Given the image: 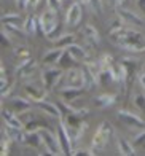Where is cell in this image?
Listing matches in <instances>:
<instances>
[{
    "label": "cell",
    "mask_w": 145,
    "mask_h": 156,
    "mask_svg": "<svg viewBox=\"0 0 145 156\" xmlns=\"http://www.w3.org/2000/svg\"><path fill=\"white\" fill-rule=\"evenodd\" d=\"M110 38L117 46L129 53H145V37L129 26H123L110 32Z\"/></svg>",
    "instance_id": "1"
},
{
    "label": "cell",
    "mask_w": 145,
    "mask_h": 156,
    "mask_svg": "<svg viewBox=\"0 0 145 156\" xmlns=\"http://www.w3.org/2000/svg\"><path fill=\"white\" fill-rule=\"evenodd\" d=\"M112 134H113L112 124L108 123V121H102V123L97 126V129H96V132H94V136H92L91 150L94 153L102 151L104 148H105V145L108 144V139L112 137Z\"/></svg>",
    "instance_id": "2"
},
{
    "label": "cell",
    "mask_w": 145,
    "mask_h": 156,
    "mask_svg": "<svg viewBox=\"0 0 145 156\" xmlns=\"http://www.w3.org/2000/svg\"><path fill=\"white\" fill-rule=\"evenodd\" d=\"M56 88H85V76H83V69H67L66 73H62L59 83Z\"/></svg>",
    "instance_id": "3"
},
{
    "label": "cell",
    "mask_w": 145,
    "mask_h": 156,
    "mask_svg": "<svg viewBox=\"0 0 145 156\" xmlns=\"http://www.w3.org/2000/svg\"><path fill=\"white\" fill-rule=\"evenodd\" d=\"M57 13L53 11L51 8H48L38 16V30H42L45 35H49L54 29H57Z\"/></svg>",
    "instance_id": "4"
},
{
    "label": "cell",
    "mask_w": 145,
    "mask_h": 156,
    "mask_svg": "<svg viewBox=\"0 0 145 156\" xmlns=\"http://www.w3.org/2000/svg\"><path fill=\"white\" fill-rule=\"evenodd\" d=\"M38 132H40V136H42L43 145L46 147V150H48L49 154H61V153H62L59 139L54 137V134H53L51 131H48L46 127H43V129H40Z\"/></svg>",
    "instance_id": "5"
},
{
    "label": "cell",
    "mask_w": 145,
    "mask_h": 156,
    "mask_svg": "<svg viewBox=\"0 0 145 156\" xmlns=\"http://www.w3.org/2000/svg\"><path fill=\"white\" fill-rule=\"evenodd\" d=\"M62 76V72L61 69H57L54 66H49V67H45L42 70V83L45 84L46 89H51L53 86L56 88V84L59 83Z\"/></svg>",
    "instance_id": "6"
},
{
    "label": "cell",
    "mask_w": 145,
    "mask_h": 156,
    "mask_svg": "<svg viewBox=\"0 0 145 156\" xmlns=\"http://www.w3.org/2000/svg\"><path fill=\"white\" fill-rule=\"evenodd\" d=\"M57 139H59V144H61V150L62 154H72L74 153V142H72V137L66 127V123L61 119V124L57 127Z\"/></svg>",
    "instance_id": "7"
},
{
    "label": "cell",
    "mask_w": 145,
    "mask_h": 156,
    "mask_svg": "<svg viewBox=\"0 0 145 156\" xmlns=\"http://www.w3.org/2000/svg\"><path fill=\"white\" fill-rule=\"evenodd\" d=\"M24 93L27 94V97L34 102H40V101H45V96H46V88L45 84H38V83H26L24 84Z\"/></svg>",
    "instance_id": "8"
},
{
    "label": "cell",
    "mask_w": 145,
    "mask_h": 156,
    "mask_svg": "<svg viewBox=\"0 0 145 156\" xmlns=\"http://www.w3.org/2000/svg\"><path fill=\"white\" fill-rule=\"evenodd\" d=\"M82 16H83L82 3L74 2V3H72L69 8H67V13H66V24L70 26V27H75L80 21H82Z\"/></svg>",
    "instance_id": "9"
},
{
    "label": "cell",
    "mask_w": 145,
    "mask_h": 156,
    "mask_svg": "<svg viewBox=\"0 0 145 156\" xmlns=\"http://www.w3.org/2000/svg\"><path fill=\"white\" fill-rule=\"evenodd\" d=\"M118 118L121 119L126 126H131V127H145V121L132 112H128V110H118Z\"/></svg>",
    "instance_id": "10"
},
{
    "label": "cell",
    "mask_w": 145,
    "mask_h": 156,
    "mask_svg": "<svg viewBox=\"0 0 145 156\" xmlns=\"http://www.w3.org/2000/svg\"><path fill=\"white\" fill-rule=\"evenodd\" d=\"M35 70H37V61L27 58L24 61H21L16 67V78H26L31 76Z\"/></svg>",
    "instance_id": "11"
},
{
    "label": "cell",
    "mask_w": 145,
    "mask_h": 156,
    "mask_svg": "<svg viewBox=\"0 0 145 156\" xmlns=\"http://www.w3.org/2000/svg\"><path fill=\"white\" fill-rule=\"evenodd\" d=\"M117 13H118V16L125 21L126 24H131V26H143L145 24V19L140 18L139 15H136L134 11H128L125 8H121V6H118Z\"/></svg>",
    "instance_id": "12"
},
{
    "label": "cell",
    "mask_w": 145,
    "mask_h": 156,
    "mask_svg": "<svg viewBox=\"0 0 145 156\" xmlns=\"http://www.w3.org/2000/svg\"><path fill=\"white\" fill-rule=\"evenodd\" d=\"M121 67H123V72H125V80H126V88H129V84L132 83V75L137 69V61L131 59V58H123L121 59Z\"/></svg>",
    "instance_id": "13"
},
{
    "label": "cell",
    "mask_w": 145,
    "mask_h": 156,
    "mask_svg": "<svg viewBox=\"0 0 145 156\" xmlns=\"http://www.w3.org/2000/svg\"><path fill=\"white\" fill-rule=\"evenodd\" d=\"M3 136H6L11 142H18V144H24L26 142V134L23 132V127H14L6 123L3 126Z\"/></svg>",
    "instance_id": "14"
},
{
    "label": "cell",
    "mask_w": 145,
    "mask_h": 156,
    "mask_svg": "<svg viewBox=\"0 0 145 156\" xmlns=\"http://www.w3.org/2000/svg\"><path fill=\"white\" fill-rule=\"evenodd\" d=\"M35 105H37V107H38V108H40L43 113H46V115L62 119V112H61V108H59V105H54V104L48 102V101H40V102H35Z\"/></svg>",
    "instance_id": "15"
},
{
    "label": "cell",
    "mask_w": 145,
    "mask_h": 156,
    "mask_svg": "<svg viewBox=\"0 0 145 156\" xmlns=\"http://www.w3.org/2000/svg\"><path fill=\"white\" fill-rule=\"evenodd\" d=\"M82 35L89 41L91 45H94V46H97V45L100 43L99 32H97V29H96L92 24H85V26L82 27Z\"/></svg>",
    "instance_id": "16"
},
{
    "label": "cell",
    "mask_w": 145,
    "mask_h": 156,
    "mask_svg": "<svg viewBox=\"0 0 145 156\" xmlns=\"http://www.w3.org/2000/svg\"><path fill=\"white\" fill-rule=\"evenodd\" d=\"M32 102H34V101H31V99H23V97H13V99H11V107H13V110L16 112L18 115H21V113L27 112L29 108L32 107Z\"/></svg>",
    "instance_id": "17"
},
{
    "label": "cell",
    "mask_w": 145,
    "mask_h": 156,
    "mask_svg": "<svg viewBox=\"0 0 145 156\" xmlns=\"http://www.w3.org/2000/svg\"><path fill=\"white\" fill-rule=\"evenodd\" d=\"M131 142H128L125 137H118L117 139V148H118V153L123 154V156H134L136 154V150Z\"/></svg>",
    "instance_id": "18"
},
{
    "label": "cell",
    "mask_w": 145,
    "mask_h": 156,
    "mask_svg": "<svg viewBox=\"0 0 145 156\" xmlns=\"http://www.w3.org/2000/svg\"><path fill=\"white\" fill-rule=\"evenodd\" d=\"M115 101H117V96L105 93V94H99L96 99H94V104H96L99 108H107V107H112V105L115 104Z\"/></svg>",
    "instance_id": "19"
},
{
    "label": "cell",
    "mask_w": 145,
    "mask_h": 156,
    "mask_svg": "<svg viewBox=\"0 0 145 156\" xmlns=\"http://www.w3.org/2000/svg\"><path fill=\"white\" fill-rule=\"evenodd\" d=\"M2 118H3V121L6 124H10V126H14V127H24L23 121L16 116V113L14 112H10V110H6V108H2Z\"/></svg>",
    "instance_id": "20"
},
{
    "label": "cell",
    "mask_w": 145,
    "mask_h": 156,
    "mask_svg": "<svg viewBox=\"0 0 145 156\" xmlns=\"http://www.w3.org/2000/svg\"><path fill=\"white\" fill-rule=\"evenodd\" d=\"M82 93H83V88H61L59 89L61 97L64 99V101H67V102H70V101H74V99L80 97V94H82Z\"/></svg>",
    "instance_id": "21"
},
{
    "label": "cell",
    "mask_w": 145,
    "mask_h": 156,
    "mask_svg": "<svg viewBox=\"0 0 145 156\" xmlns=\"http://www.w3.org/2000/svg\"><path fill=\"white\" fill-rule=\"evenodd\" d=\"M62 48H54V49H49L48 53H45V56H43V62L46 64V66H51V64H56L59 62L61 56H62Z\"/></svg>",
    "instance_id": "22"
},
{
    "label": "cell",
    "mask_w": 145,
    "mask_h": 156,
    "mask_svg": "<svg viewBox=\"0 0 145 156\" xmlns=\"http://www.w3.org/2000/svg\"><path fill=\"white\" fill-rule=\"evenodd\" d=\"M69 51H70V54L74 56V58L77 59V61H86L89 58V54H88V51H86V49L83 48V46H80V45H70L69 48Z\"/></svg>",
    "instance_id": "23"
},
{
    "label": "cell",
    "mask_w": 145,
    "mask_h": 156,
    "mask_svg": "<svg viewBox=\"0 0 145 156\" xmlns=\"http://www.w3.org/2000/svg\"><path fill=\"white\" fill-rule=\"evenodd\" d=\"M29 147H34V148H40V145L43 144L42 142V136L38 131H31V132H26V142Z\"/></svg>",
    "instance_id": "24"
},
{
    "label": "cell",
    "mask_w": 145,
    "mask_h": 156,
    "mask_svg": "<svg viewBox=\"0 0 145 156\" xmlns=\"http://www.w3.org/2000/svg\"><path fill=\"white\" fill-rule=\"evenodd\" d=\"M74 43H75V35L70 34V32L69 34H61L59 37H57V40H56V46L62 48V49L64 48L67 49L70 45H74Z\"/></svg>",
    "instance_id": "25"
},
{
    "label": "cell",
    "mask_w": 145,
    "mask_h": 156,
    "mask_svg": "<svg viewBox=\"0 0 145 156\" xmlns=\"http://www.w3.org/2000/svg\"><path fill=\"white\" fill-rule=\"evenodd\" d=\"M2 23L3 24H11V26H21L24 27V21L21 19V16L18 15V13H5V15L2 16Z\"/></svg>",
    "instance_id": "26"
},
{
    "label": "cell",
    "mask_w": 145,
    "mask_h": 156,
    "mask_svg": "<svg viewBox=\"0 0 145 156\" xmlns=\"http://www.w3.org/2000/svg\"><path fill=\"white\" fill-rule=\"evenodd\" d=\"M82 69H83V76H85V88H86V89H91V88H92V84H99V83H97V76L94 75V73L91 72V70L88 69V66H86V64H85V66H83Z\"/></svg>",
    "instance_id": "27"
},
{
    "label": "cell",
    "mask_w": 145,
    "mask_h": 156,
    "mask_svg": "<svg viewBox=\"0 0 145 156\" xmlns=\"http://www.w3.org/2000/svg\"><path fill=\"white\" fill-rule=\"evenodd\" d=\"M37 29H38V19L35 18L34 15L27 16V18L24 19V30H26V34L34 35Z\"/></svg>",
    "instance_id": "28"
},
{
    "label": "cell",
    "mask_w": 145,
    "mask_h": 156,
    "mask_svg": "<svg viewBox=\"0 0 145 156\" xmlns=\"http://www.w3.org/2000/svg\"><path fill=\"white\" fill-rule=\"evenodd\" d=\"M26 127V132H31V131H40L43 129V127H46V123L45 121H42V119H37V118H31L29 121L24 124Z\"/></svg>",
    "instance_id": "29"
},
{
    "label": "cell",
    "mask_w": 145,
    "mask_h": 156,
    "mask_svg": "<svg viewBox=\"0 0 145 156\" xmlns=\"http://www.w3.org/2000/svg\"><path fill=\"white\" fill-rule=\"evenodd\" d=\"M75 61H77V59L70 54V51L67 49V51H64V53H62V56H61V59H59V62H57V64H59V67H61V69H70V67H72V64H74Z\"/></svg>",
    "instance_id": "30"
},
{
    "label": "cell",
    "mask_w": 145,
    "mask_h": 156,
    "mask_svg": "<svg viewBox=\"0 0 145 156\" xmlns=\"http://www.w3.org/2000/svg\"><path fill=\"white\" fill-rule=\"evenodd\" d=\"M99 66H100V70H110L115 66L113 56L112 54H102L99 59Z\"/></svg>",
    "instance_id": "31"
},
{
    "label": "cell",
    "mask_w": 145,
    "mask_h": 156,
    "mask_svg": "<svg viewBox=\"0 0 145 156\" xmlns=\"http://www.w3.org/2000/svg\"><path fill=\"white\" fill-rule=\"evenodd\" d=\"M99 84H108L113 81V75H112V69L110 70H100V73L97 76Z\"/></svg>",
    "instance_id": "32"
},
{
    "label": "cell",
    "mask_w": 145,
    "mask_h": 156,
    "mask_svg": "<svg viewBox=\"0 0 145 156\" xmlns=\"http://www.w3.org/2000/svg\"><path fill=\"white\" fill-rule=\"evenodd\" d=\"M134 102L137 105V108L145 113V93L143 94H136L134 96Z\"/></svg>",
    "instance_id": "33"
},
{
    "label": "cell",
    "mask_w": 145,
    "mask_h": 156,
    "mask_svg": "<svg viewBox=\"0 0 145 156\" xmlns=\"http://www.w3.org/2000/svg\"><path fill=\"white\" fill-rule=\"evenodd\" d=\"M14 56H16L18 59L24 61V59H27L29 56H31V51H29L27 48H16L14 49Z\"/></svg>",
    "instance_id": "34"
},
{
    "label": "cell",
    "mask_w": 145,
    "mask_h": 156,
    "mask_svg": "<svg viewBox=\"0 0 145 156\" xmlns=\"http://www.w3.org/2000/svg\"><path fill=\"white\" fill-rule=\"evenodd\" d=\"M89 6L92 8V11L97 13V15L102 13V0H89Z\"/></svg>",
    "instance_id": "35"
},
{
    "label": "cell",
    "mask_w": 145,
    "mask_h": 156,
    "mask_svg": "<svg viewBox=\"0 0 145 156\" xmlns=\"http://www.w3.org/2000/svg\"><path fill=\"white\" fill-rule=\"evenodd\" d=\"M46 5H48V8H51L53 11H59L61 10V6H62V2L61 0H46Z\"/></svg>",
    "instance_id": "36"
},
{
    "label": "cell",
    "mask_w": 145,
    "mask_h": 156,
    "mask_svg": "<svg viewBox=\"0 0 145 156\" xmlns=\"http://www.w3.org/2000/svg\"><path fill=\"white\" fill-rule=\"evenodd\" d=\"M10 142H11V140L6 137V136L2 137V156H5V154L10 153Z\"/></svg>",
    "instance_id": "37"
},
{
    "label": "cell",
    "mask_w": 145,
    "mask_h": 156,
    "mask_svg": "<svg viewBox=\"0 0 145 156\" xmlns=\"http://www.w3.org/2000/svg\"><path fill=\"white\" fill-rule=\"evenodd\" d=\"M143 144H145V129H143V132L137 134L136 139H134V145H136V147H142Z\"/></svg>",
    "instance_id": "38"
},
{
    "label": "cell",
    "mask_w": 145,
    "mask_h": 156,
    "mask_svg": "<svg viewBox=\"0 0 145 156\" xmlns=\"http://www.w3.org/2000/svg\"><path fill=\"white\" fill-rule=\"evenodd\" d=\"M14 2H16L19 10H26L27 6H29V0H14Z\"/></svg>",
    "instance_id": "39"
},
{
    "label": "cell",
    "mask_w": 145,
    "mask_h": 156,
    "mask_svg": "<svg viewBox=\"0 0 145 156\" xmlns=\"http://www.w3.org/2000/svg\"><path fill=\"white\" fill-rule=\"evenodd\" d=\"M2 45L3 46H10V38H8V34H6V30H2Z\"/></svg>",
    "instance_id": "40"
},
{
    "label": "cell",
    "mask_w": 145,
    "mask_h": 156,
    "mask_svg": "<svg viewBox=\"0 0 145 156\" xmlns=\"http://www.w3.org/2000/svg\"><path fill=\"white\" fill-rule=\"evenodd\" d=\"M139 84H140V88L143 89V93H145V70L139 73Z\"/></svg>",
    "instance_id": "41"
},
{
    "label": "cell",
    "mask_w": 145,
    "mask_h": 156,
    "mask_svg": "<svg viewBox=\"0 0 145 156\" xmlns=\"http://www.w3.org/2000/svg\"><path fill=\"white\" fill-rule=\"evenodd\" d=\"M137 6L143 11V15H145V0H137Z\"/></svg>",
    "instance_id": "42"
},
{
    "label": "cell",
    "mask_w": 145,
    "mask_h": 156,
    "mask_svg": "<svg viewBox=\"0 0 145 156\" xmlns=\"http://www.w3.org/2000/svg\"><path fill=\"white\" fill-rule=\"evenodd\" d=\"M40 0H29V6H37Z\"/></svg>",
    "instance_id": "43"
},
{
    "label": "cell",
    "mask_w": 145,
    "mask_h": 156,
    "mask_svg": "<svg viewBox=\"0 0 145 156\" xmlns=\"http://www.w3.org/2000/svg\"><path fill=\"white\" fill-rule=\"evenodd\" d=\"M78 3H82V5H89V0H77Z\"/></svg>",
    "instance_id": "44"
},
{
    "label": "cell",
    "mask_w": 145,
    "mask_h": 156,
    "mask_svg": "<svg viewBox=\"0 0 145 156\" xmlns=\"http://www.w3.org/2000/svg\"><path fill=\"white\" fill-rule=\"evenodd\" d=\"M123 2H125V0H115V5H117V8L123 5Z\"/></svg>",
    "instance_id": "45"
}]
</instances>
